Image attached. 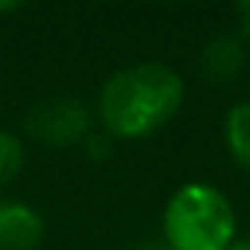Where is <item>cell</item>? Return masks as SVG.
I'll return each mask as SVG.
<instances>
[{
    "mask_svg": "<svg viewBox=\"0 0 250 250\" xmlns=\"http://www.w3.org/2000/svg\"><path fill=\"white\" fill-rule=\"evenodd\" d=\"M186 97L183 77L162 62H139L115 71L100 88L97 112L112 139H142L180 112Z\"/></svg>",
    "mask_w": 250,
    "mask_h": 250,
    "instance_id": "cell-1",
    "label": "cell"
},
{
    "mask_svg": "<svg viewBox=\"0 0 250 250\" xmlns=\"http://www.w3.org/2000/svg\"><path fill=\"white\" fill-rule=\"evenodd\" d=\"M168 250H229L235 238L232 203L209 183L180 186L162 218Z\"/></svg>",
    "mask_w": 250,
    "mask_h": 250,
    "instance_id": "cell-2",
    "label": "cell"
},
{
    "mask_svg": "<svg viewBox=\"0 0 250 250\" xmlns=\"http://www.w3.org/2000/svg\"><path fill=\"white\" fill-rule=\"evenodd\" d=\"M27 133L47 147H71L91 136V115L74 97H53L27 115Z\"/></svg>",
    "mask_w": 250,
    "mask_h": 250,
    "instance_id": "cell-3",
    "label": "cell"
},
{
    "mask_svg": "<svg viewBox=\"0 0 250 250\" xmlns=\"http://www.w3.org/2000/svg\"><path fill=\"white\" fill-rule=\"evenodd\" d=\"M44 238L42 215L21 200H0V250H36Z\"/></svg>",
    "mask_w": 250,
    "mask_h": 250,
    "instance_id": "cell-4",
    "label": "cell"
},
{
    "mask_svg": "<svg viewBox=\"0 0 250 250\" xmlns=\"http://www.w3.org/2000/svg\"><path fill=\"white\" fill-rule=\"evenodd\" d=\"M244 59H247V53H244V44L238 36H218L203 47L200 71L212 83H227V80H235L241 74Z\"/></svg>",
    "mask_w": 250,
    "mask_h": 250,
    "instance_id": "cell-5",
    "label": "cell"
},
{
    "mask_svg": "<svg viewBox=\"0 0 250 250\" xmlns=\"http://www.w3.org/2000/svg\"><path fill=\"white\" fill-rule=\"evenodd\" d=\"M224 139H227L229 156H232L244 171H250V100L235 103V106L227 112Z\"/></svg>",
    "mask_w": 250,
    "mask_h": 250,
    "instance_id": "cell-6",
    "label": "cell"
},
{
    "mask_svg": "<svg viewBox=\"0 0 250 250\" xmlns=\"http://www.w3.org/2000/svg\"><path fill=\"white\" fill-rule=\"evenodd\" d=\"M24 168V142L9 133V130H0V186L12 183Z\"/></svg>",
    "mask_w": 250,
    "mask_h": 250,
    "instance_id": "cell-7",
    "label": "cell"
},
{
    "mask_svg": "<svg viewBox=\"0 0 250 250\" xmlns=\"http://www.w3.org/2000/svg\"><path fill=\"white\" fill-rule=\"evenodd\" d=\"M109 147H112V136L106 133V136H88L85 139V150H88V156H94V159H100V156H106L109 153Z\"/></svg>",
    "mask_w": 250,
    "mask_h": 250,
    "instance_id": "cell-8",
    "label": "cell"
},
{
    "mask_svg": "<svg viewBox=\"0 0 250 250\" xmlns=\"http://www.w3.org/2000/svg\"><path fill=\"white\" fill-rule=\"evenodd\" d=\"M238 21H241V30H244V36L250 39V0H244V3L238 6Z\"/></svg>",
    "mask_w": 250,
    "mask_h": 250,
    "instance_id": "cell-9",
    "label": "cell"
},
{
    "mask_svg": "<svg viewBox=\"0 0 250 250\" xmlns=\"http://www.w3.org/2000/svg\"><path fill=\"white\" fill-rule=\"evenodd\" d=\"M229 250H250V238H247V241H235Z\"/></svg>",
    "mask_w": 250,
    "mask_h": 250,
    "instance_id": "cell-10",
    "label": "cell"
}]
</instances>
